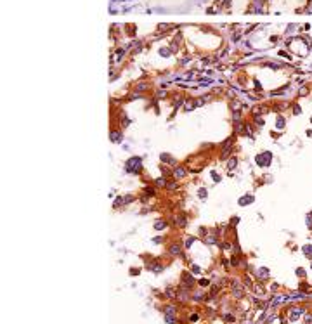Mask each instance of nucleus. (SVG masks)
<instances>
[{
    "mask_svg": "<svg viewBox=\"0 0 312 324\" xmlns=\"http://www.w3.org/2000/svg\"><path fill=\"white\" fill-rule=\"evenodd\" d=\"M302 314H304V309H293V310H291V316H289V319H291V321H297Z\"/></svg>",
    "mask_w": 312,
    "mask_h": 324,
    "instance_id": "obj_1",
    "label": "nucleus"
},
{
    "mask_svg": "<svg viewBox=\"0 0 312 324\" xmlns=\"http://www.w3.org/2000/svg\"><path fill=\"white\" fill-rule=\"evenodd\" d=\"M297 274H298V276H302V277H304V276H305V270H304V269H297Z\"/></svg>",
    "mask_w": 312,
    "mask_h": 324,
    "instance_id": "obj_3",
    "label": "nucleus"
},
{
    "mask_svg": "<svg viewBox=\"0 0 312 324\" xmlns=\"http://www.w3.org/2000/svg\"><path fill=\"white\" fill-rule=\"evenodd\" d=\"M302 250H304V253L307 255V257H312V244H305Z\"/></svg>",
    "mask_w": 312,
    "mask_h": 324,
    "instance_id": "obj_2",
    "label": "nucleus"
},
{
    "mask_svg": "<svg viewBox=\"0 0 312 324\" xmlns=\"http://www.w3.org/2000/svg\"><path fill=\"white\" fill-rule=\"evenodd\" d=\"M307 135H309V137H312V130H309V132H307Z\"/></svg>",
    "mask_w": 312,
    "mask_h": 324,
    "instance_id": "obj_4",
    "label": "nucleus"
},
{
    "mask_svg": "<svg viewBox=\"0 0 312 324\" xmlns=\"http://www.w3.org/2000/svg\"><path fill=\"white\" fill-rule=\"evenodd\" d=\"M310 123H312V118H310Z\"/></svg>",
    "mask_w": 312,
    "mask_h": 324,
    "instance_id": "obj_5",
    "label": "nucleus"
}]
</instances>
